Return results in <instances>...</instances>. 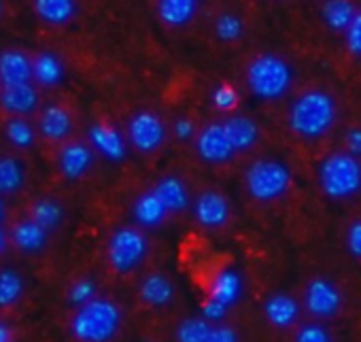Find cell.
<instances>
[{
    "mask_svg": "<svg viewBox=\"0 0 361 342\" xmlns=\"http://www.w3.org/2000/svg\"><path fill=\"white\" fill-rule=\"evenodd\" d=\"M228 312H230V308H228L226 304L213 300V298H207V300L202 302V306H200V317H202L204 321L213 323V325H215V323H224L226 317H228Z\"/></svg>",
    "mask_w": 361,
    "mask_h": 342,
    "instance_id": "d590c367",
    "label": "cell"
},
{
    "mask_svg": "<svg viewBox=\"0 0 361 342\" xmlns=\"http://www.w3.org/2000/svg\"><path fill=\"white\" fill-rule=\"evenodd\" d=\"M342 35H344L346 49H348L355 58H361V11L355 13V18L350 20L348 28H346Z\"/></svg>",
    "mask_w": 361,
    "mask_h": 342,
    "instance_id": "e575fe53",
    "label": "cell"
},
{
    "mask_svg": "<svg viewBox=\"0 0 361 342\" xmlns=\"http://www.w3.org/2000/svg\"><path fill=\"white\" fill-rule=\"evenodd\" d=\"M190 209H192L196 224L204 230H221L230 224V217H232L230 200L217 190H204L192 202Z\"/></svg>",
    "mask_w": 361,
    "mask_h": 342,
    "instance_id": "9c48e42d",
    "label": "cell"
},
{
    "mask_svg": "<svg viewBox=\"0 0 361 342\" xmlns=\"http://www.w3.org/2000/svg\"><path fill=\"white\" fill-rule=\"evenodd\" d=\"M149 255V238L136 226L117 228L106 240V259L117 274L138 270Z\"/></svg>",
    "mask_w": 361,
    "mask_h": 342,
    "instance_id": "8992f818",
    "label": "cell"
},
{
    "mask_svg": "<svg viewBox=\"0 0 361 342\" xmlns=\"http://www.w3.org/2000/svg\"><path fill=\"white\" fill-rule=\"evenodd\" d=\"M5 16V0H0V18Z\"/></svg>",
    "mask_w": 361,
    "mask_h": 342,
    "instance_id": "f6af8a7d",
    "label": "cell"
},
{
    "mask_svg": "<svg viewBox=\"0 0 361 342\" xmlns=\"http://www.w3.org/2000/svg\"><path fill=\"white\" fill-rule=\"evenodd\" d=\"M168 130L164 119L153 113V111H138L128 119V128H126V140L128 145H132L138 153H155L161 149V145L166 142Z\"/></svg>",
    "mask_w": 361,
    "mask_h": 342,
    "instance_id": "52a82bcc",
    "label": "cell"
},
{
    "mask_svg": "<svg viewBox=\"0 0 361 342\" xmlns=\"http://www.w3.org/2000/svg\"><path fill=\"white\" fill-rule=\"evenodd\" d=\"M357 9L350 0H325L321 7V18L334 32H344L355 18Z\"/></svg>",
    "mask_w": 361,
    "mask_h": 342,
    "instance_id": "f1b7e54d",
    "label": "cell"
},
{
    "mask_svg": "<svg viewBox=\"0 0 361 342\" xmlns=\"http://www.w3.org/2000/svg\"><path fill=\"white\" fill-rule=\"evenodd\" d=\"M5 219H7V204H5V198L0 196V226L5 224Z\"/></svg>",
    "mask_w": 361,
    "mask_h": 342,
    "instance_id": "ee69618b",
    "label": "cell"
},
{
    "mask_svg": "<svg viewBox=\"0 0 361 342\" xmlns=\"http://www.w3.org/2000/svg\"><path fill=\"white\" fill-rule=\"evenodd\" d=\"M96 153L87 142L79 140H66L62 149L58 151V170L66 181H79L83 179L92 166H94Z\"/></svg>",
    "mask_w": 361,
    "mask_h": 342,
    "instance_id": "8fae6325",
    "label": "cell"
},
{
    "mask_svg": "<svg viewBox=\"0 0 361 342\" xmlns=\"http://www.w3.org/2000/svg\"><path fill=\"white\" fill-rule=\"evenodd\" d=\"M172 134L178 142H190L196 138L198 130H196V123L192 117H176L172 123Z\"/></svg>",
    "mask_w": 361,
    "mask_h": 342,
    "instance_id": "74e56055",
    "label": "cell"
},
{
    "mask_svg": "<svg viewBox=\"0 0 361 342\" xmlns=\"http://www.w3.org/2000/svg\"><path fill=\"white\" fill-rule=\"evenodd\" d=\"M238 100H240L238 90L230 83H219L211 92V102L221 113H232L238 106Z\"/></svg>",
    "mask_w": 361,
    "mask_h": 342,
    "instance_id": "836d02e7",
    "label": "cell"
},
{
    "mask_svg": "<svg viewBox=\"0 0 361 342\" xmlns=\"http://www.w3.org/2000/svg\"><path fill=\"white\" fill-rule=\"evenodd\" d=\"M194 145H196L198 157L213 166L228 164L236 157V151H234L221 121H213V123L204 126L202 130H198Z\"/></svg>",
    "mask_w": 361,
    "mask_h": 342,
    "instance_id": "ba28073f",
    "label": "cell"
},
{
    "mask_svg": "<svg viewBox=\"0 0 361 342\" xmlns=\"http://www.w3.org/2000/svg\"><path fill=\"white\" fill-rule=\"evenodd\" d=\"M224 123V130L234 147L236 153H243V151H249L257 145L259 140V128L257 123L247 117V115H232L228 119L221 121Z\"/></svg>",
    "mask_w": 361,
    "mask_h": 342,
    "instance_id": "44dd1931",
    "label": "cell"
},
{
    "mask_svg": "<svg viewBox=\"0 0 361 342\" xmlns=\"http://www.w3.org/2000/svg\"><path fill=\"white\" fill-rule=\"evenodd\" d=\"M211 325L213 323L204 321L202 317H188L183 321H178L176 331H174V340L176 342H207Z\"/></svg>",
    "mask_w": 361,
    "mask_h": 342,
    "instance_id": "1f68e13d",
    "label": "cell"
},
{
    "mask_svg": "<svg viewBox=\"0 0 361 342\" xmlns=\"http://www.w3.org/2000/svg\"><path fill=\"white\" fill-rule=\"evenodd\" d=\"M7 243H9V238H7V232L3 230V226H0V255L5 253V249H7Z\"/></svg>",
    "mask_w": 361,
    "mask_h": 342,
    "instance_id": "7bdbcfd3",
    "label": "cell"
},
{
    "mask_svg": "<svg viewBox=\"0 0 361 342\" xmlns=\"http://www.w3.org/2000/svg\"><path fill=\"white\" fill-rule=\"evenodd\" d=\"M130 211H132V219H134L136 228H140V230L159 228L168 219V211L164 209V204L157 200V196L151 190L138 194L134 198Z\"/></svg>",
    "mask_w": 361,
    "mask_h": 342,
    "instance_id": "ffe728a7",
    "label": "cell"
},
{
    "mask_svg": "<svg viewBox=\"0 0 361 342\" xmlns=\"http://www.w3.org/2000/svg\"><path fill=\"white\" fill-rule=\"evenodd\" d=\"M41 106V92L35 83L9 85L0 90V109L11 117H28Z\"/></svg>",
    "mask_w": 361,
    "mask_h": 342,
    "instance_id": "4fadbf2b",
    "label": "cell"
},
{
    "mask_svg": "<svg viewBox=\"0 0 361 342\" xmlns=\"http://www.w3.org/2000/svg\"><path fill=\"white\" fill-rule=\"evenodd\" d=\"M198 5L200 0H157L155 13L161 24L170 28H183L196 18Z\"/></svg>",
    "mask_w": 361,
    "mask_h": 342,
    "instance_id": "603a6c76",
    "label": "cell"
},
{
    "mask_svg": "<svg viewBox=\"0 0 361 342\" xmlns=\"http://www.w3.org/2000/svg\"><path fill=\"white\" fill-rule=\"evenodd\" d=\"M123 325V312L111 298H94L75 308L68 334L77 342H111Z\"/></svg>",
    "mask_w": 361,
    "mask_h": 342,
    "instance_id": "7a4b0ae2",
    "label": "cell"
},
{
    "mask_svg": "<svg viewBox=\"0 0 361 342\" xmlns=\"http://www.w3.org/2000/svg\"><path fill=\"white\" fill-rule=\"evenodd\" d=\"M66 77L62 58L54 51H41L32 58V83L43 90L58 87Z\"/></svg>",
    "mask_w": 361,
    "mask_h": 342,
    "instance_id": "d6986e66",
    "label": "cell"
},
{
    "mask_svg": "<svg viewBox=\"0 0 361 342\" xmlns=\"http://www.w3.org/2000/svg\"><path fill=\"white\" fill-rule=\"evenodd\" d=\"M5 138L9 140L11 147L26 151L32 149L37 142V130L26 117H9L5 121Z\"/></svg>",
    "mask_w": 361,
    "mask_h": 342,
    "instance_id": "f546056e",
    "label": "cell"
},
{
    "mask_svg": "<svg viewBox=\"0 0 361 342\" xmlns=\"http://www.w3.org/2000/svg\"><path fill=\"white\" fill-rule=\"evenodd\" d=\"M75 121L66 106L62 104H47L39 113V134L49 142H66L73 134Z\"/></svg>",
    "mask_w": 361,
    "mask_h": 342,
    "instance_id": "5bb4252c",
    "label": "cell"
},
{
    "mask_svg": "<svg viewBox=\"0 0 361 342\" xmlns=\"http://www.w3.org/2000/svg\"><path fill=\"white\" fill-rule=\"evenodd\" d=\"M247 194L257 202H274L291 188V170L281 159H255L245 170Z\"/></svg>",
    "mask_w": 361,
    "mask_h": 342,
    "instance_id": "5b68a950",
    "label": "cell"
},
{
    "mask_svg": "<svg viewBox=\"0 0 361 342\" xmlns=\"http://www.w3.org/2000/svg\"><path fill=\"white\" fill-rule=\"evenodd\" d=\"M243 291H245L243 274H240V270H236L232 266L217 270L209 283V298L226 304L228 308H232L240 302Z\"/></svg>",
    "mask_w": 361,
    "mask_h": 342,
    "instance_id": "2e32d148",
    "label": "cell"
},
{
    "mask_svg": "<svg viewBox=\"0 0 361 342\" xmlns=\"http://www.w3.org/2000/svg\"><path fill=\"white\" fill-rule=\"evenodd\" d=\"M11 243L22 253H41L49 245V232L35 224L30 217L18 221L11 230Z\"/></svg>",
    "mask_w": 361,
    "mask_h": 342,
    "instance_id": "cb8c5ba5",
    "label": "cell"
},
{
    "mask_svg": "<svg viewBox=\"0 0 361 342\" xmlns=\"http://www.w3.org/2000/svg\"><path fill=\"white\" fill-rule=\"evenodd\" d=\"M140 342H157L155 338H145V340H140Z\"/></svg>",
    "mask_w": 361,
    "mask_h": 342,
    "instance_id": "bcb514c9",
    "label": "cell"
},
{
    "mask_svg": "<svg viewBox=\"0 0 361 342\" xmlns=\"http://www.w3.org/2000/svg\"><path fill=\"white\" fill-rule=\"evenodd\" d=\"M94 298H98V285H96V281L90 279V276H83V279L73 281V283L68 285V289H66V302H68L71 306H75V308H79V306L92 302Z\"/></svg>",
    "mask_w": 361,
    "mask_h": 342,
    "instance_id": "d6a6232c",
    "label": "cell"
},
{
    "mask_svg": "<svg viewBox=\"0 0 361 342\" xmlns=\"http://www.w3.org/2000/svg\"><path fill=\"white\" fill-rule=\"evenodd\" d=\"M207 342H240V338L234 327H230L226 323H215V325H211Z\"/></svg>",
    "mask_w": 361,
    "mask_h": 342,
    "instance_id": "f35d334b",
    "label": "cell"
},
{
    "mask_svg": "<svg viewBox=\"0 0 361 342\" xmlns=\"http://www.w3.org/2000/svg\"><path fill=\"white\" fill-rule=\"evenodd\" d=\"M151 192L157 196V200L164 204V209L168 211V215H178L185 213L192 207V196L188 190V183L176 177V175H166L161 177Z\"/></svg>",
    "mask_w": 361,
    "mask_h": 342,
    "instance_id": "9a60e30c",
    "label": "cell"
},
{
    "mask_svg": "<svg viewBox=\"0 0 361 342\" xmlns=\"http://www.w3.org/2000/svg\"><path fill=\"white\" fill-rule=\"evenodd\" d=\"M298 314H300V306L287 293H272L264 302V317L272 327L287 329L298 321Z\"/></svg>",
    "mask_w": 361,
    "mask_h": 342,
    "instance_id": "d4e9b609",
    "label": "cell"
},
{
    "mask_svg": "<svg viewBox=\"0 0 361 342\" xmlns=\"http://www.w3.org/2000/svg\"><path fill=\"white\" fill-rule=\"evenodd\" d=\"M213 30H215V37L221 43H236L245 35V22H243L240 16H236L232 11H226V13L217 16Z\"/></svg>",
    "mask_w": 361,
    "mask_h": 342,
    "instance_id": "4dcf8cb0",
    "label": "cell"
},
{
    "mask_svg": "<svg viewBox=\"0 0 361 342\" xmlns=\"http://www.w3.org/2000/svg\"><path fill=\"white\" fill-rule=\"evenodd\" d=\"M37 18L47 26H66L77 18V0H32Z\"/></svg>",
    "mask_w": 361,
    "mask_h": 342,
    "instance_id": "7402d4cb",
    "label": "cell"
},
{
    "mask_svg": "<svg viewBox=\"0 0 361 342\" xmlns=\"http://www.w3.org/2000/svg\"><path fill=\"white\" fill-rule=\"evenodd\" d=\"M0 342H13V331L5 321H0Z\"/></svg>",
    "mask_w": 361,
    "mask_h": 342,
    "instance_id": "b9f144b4",
    "label": "cell"
},
{
    "mask_svg": "<svg viewBox=\"0 0 361 342\" xmlns=\"http://www.w3.org/2000/svg\"><path fill=\"white\" fill-rule=\"evenodd\" d=\"M26 281L16 268H0V308H13L22 302Z\"/></svg>",
    "mask_w": 361,
    "mask_h": 342,
    "instance_id": "83f0119b",
    "label": "cell"
},
{
    "mask_svg": "<svg viewBox=\"0 0 361 342\" xmlns=\"http://www.w3.org/2000/svg\"><path fill=\"white\" fill-rule=\"evenodd\" d=\"M344 147H346V153L361 157V128H353L344 134Z\"/></svg>",
    "mask_w": 361,
    "mask_h": 342,
    "instance_id": "60d3db41",
    "label": "cell"
},
{
    "mask_svg": "<svg viewBox=\"0 0 361 342\" xmlns=\"http://www.w3.org/2000/svg\"><path fill=\"white\" fill-rule=\"evenodd\" d=\"M346 249L350 251L353 257L361 259V219L353 221L350 228L346 230Z\"/></svg>",
    "mask_w": 361,
    "mask_h": 342,
    "instance_id": "ab89813d",
    "label": "cell"
},
{
    "mask_svg": "<svg viewBox=\"0 0 361 342\" xmlns=\"http://www.w3.org/2000/svg\"><path fill=\"white\" fill-rule=\"evenodd\" d=\"M317 175L323 194L331 200H346L361 192V161L346 151L329 153Z\"/></svg>",
    "mask_w": 361,
    "mask_h": 342,
    "instance_id": "277c9868",
    "label": "cell"
},
{
    "mask_svg": "<svg viewBox=\"0 0 361 342\" xmlns=\"http://www.w3.org/2000/svg\"><path fill=\"white\" fill-rule=\"evenodd\" d=\"M304 306L308 308L310 314L319 319H329L334 317L340 306H342V295L338 287L325 279H314L308 283L306 293H304Z\"/></svg>",
    "mask_w": 361,
    "mask_h": 342,
    "instance_id": "7c38bea8",
    "label": "cell"
},
{
    "mask_svg": "<svg viewBox=\"0 0 361 342\" xmlns=\"http://www.w3.org/2000/svg\"><path fill=\"white\" fill-rule=\"evenodd\" d=\"M26 185V166L20 157H0V196H13Z\"/></svg>",
    "mask_w": 361,
    "mask_h": 342,
    "instance_id": "484cf974",
    "label": "cell"
},
{
    "mask_svg": "<svg viewBox=\"0 0 361 342\" xmlns=\"http://www.w3.org/2000/svg\"><path fill=\"white\" fill-rule=\"evenodd\" d=\"M174 295L176 287L164 272H151L138 285V298L149 308H164L174 300Z\"/></svg>",
    "mask_w": 361,
    "mask_h": 342,
    "instance_id": "ac0fdd59",
    "label": "cell"
},
{
    "mask_svg": "<svg viewBox=\"0 0 361 342\" xmlns=\"http://www.w3.org/2000/svg\"><path fill=\"white\" fill-rule=\"evenodd\" d=\"M245 81L257 100L276 102L289 94L293 85V68L276 54H259L249 62Z\"/></svg>",
    "mask_w": 361,
    "mask_h": 342,
    "instance_id": "3957f363",
    "label": "cell"
},
{
    "mask_svg": "<svg viewBox=\"0 0 361 342\" xmlns=\"http://www.w3.org/2000/svg\"><path fill=\"white\" fill-rule=\"evenodd\" d=\"M87 145L94 153L104 157L106 161L119 164L128 157V140L126 136L111 123L96 121L87 130Z\"/></svg>",
    "mask_w": 361,
    "mask_h": 342,
    "instance_id": "30bf717a",
    "label": "cell"
},
{
    "mask_svg": "<svg viewBox=\"0 0 361 342\" xmlns=\"http://www.w3.org/2000/svg\"><path fill=\"white\" fill-rule=\"evenodd\" d=\"M28 217L51 234V232L60 230V226L64 221V207L56 198H39L32 202Z\"/></svg>",
    "mask_w": 361,
    "mask_h": 342,
    "instance_id": "4316f807",
    "label": "cell"
},
{
    "mask_svg": "<svg viewBox=\"0 0 361 342\" xmlns=\"http://www.w3.org/2000/svg\"><path fill=\"white\" fill-rule=\"evenodd\" d=\"M293 342H331L329 331L319 323H306L298 329Z\"/></svg>",
    "mask_w": 361,
    "mask_h": 342,
    "instance_id": "8d00e7d4",
    "label": "cell"
},
{
    "mask_svg": "<svg viewBox=\"0 0 361 342\" xmlns=\"http://www.w3.org/2000/svg\"><path fill=\"white\" fill-rule=\"evenodd\" d=\"M32 83V58L22 49L0 51V85Z\"/></svg>",
    "mask_w": 361,
    "mask_h": 342,
    "instance_id": "e0dca14e",
    "label": "cell"
},
{
    "mask_svg": "<svg viewBox=\"0 0 361 342\" xmlns=\"http://www.w3.org/2000/svg\"><path fill=\"white\" fill-rule=\"evenodd\" d=\"M338 119L336 98L325 90H306L289 106V128L295 136L304 140L323 138Z\"/></svg>",
    "mask_w": 361,
    "mask_h": 342,
    "instance_id": "6da1fadb",
    "label": "cell"
}]
</instances>
